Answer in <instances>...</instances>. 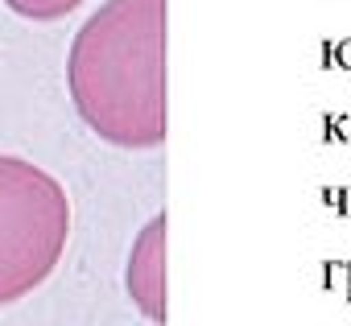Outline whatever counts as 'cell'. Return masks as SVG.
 Returning a JSON list of instances; mask_svg holds the SVG:
<instances>
[{"instance_id": "4", "label": "cell", "mask_w": 351, "mask_h": 326, "mask_svg": "<svg viewBox=\"0 0 351 326\" xmlns=\"http://www.w3.org/2000/svg\"><path fill=\"white\" fill-rule=\"evenodd\" d=\"M5 5L25 21H62L66 13H75L83 5V0H5Z\"/></svg>"}, {"instance_id": "1", "label": "cell", "mask_w": 351, "mask_h": 326, "mask_svg": "<svg viewBox=\"0 0 351 326\" xmlns=\"http://www.w3.org/2000/svg\"><path fill=\"white\" fill-rule=\"evenodd\" d=\"M79 120L116 149H161L165 112V0H104L66 54Z\"/></svg>"}, {"instance_id": "3", "label": "cell", "mask_w": 351, "mask_h": 326, "mask_svg": "<svg viewBox=\"0 0 351 326\" xmlns=\"http://www.w3.org/2000/svg\"><path fill=\"white\" fill-rule=\"evenodd\" d=\"M124 289L153 326H165V215H153L136 231L124 264Z\"/></svg>"}, {"instance_id": "2", "label": "cell", "mask_w": 351, "mask_h": 326, "mask_svg": "<svg viewBox=\"0 0 351 326\" xmlns=\"http://www.w3.org/2000/svg\"><path fill=\"white\" fill-rule=\"evenodd\" d=\"M71 240V199L29 157L0 153V305L50 281Z\"/></svg>"}]
</instances>
